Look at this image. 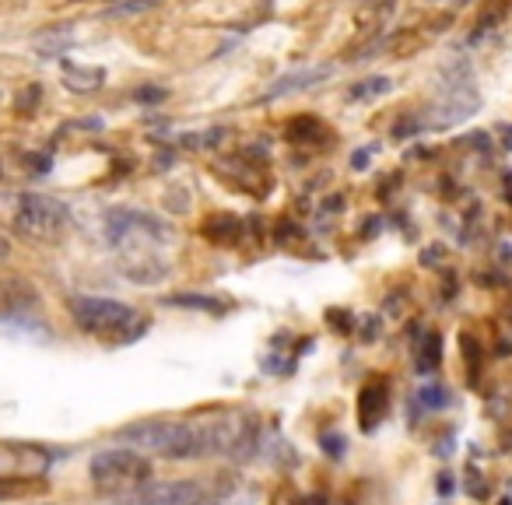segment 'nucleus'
<instances>
[{"instance_id":"nucleus-7","label":"nucleus","mask_w":512,"mask_h":505,"mask_svg":"<svg viewBox=\"0 0 512 505\" xmlns=\"http://www.w3.org/2000/svg\"><path fill=\"white\" fill-rule=\"evenodd\" d=\"M386 407H390V393H386L383 383H369L358 397V418H362V428H376L383 421Z\"/></svg>"},{"instance_id":"nucleus-12","label":"nucleus","mask_w":512,"mask_h":505,"mask_svg":"<svg viewBox=\"0 0 512 505\" xmlns=\"http://www.w3.org/2000/svg\"><path fill=\"white\" fill-rule=\"evenodd\" d=\"M288 141H295V144H313V137H323V127L316 120H295V123H288Z\"/></svg>"},{"instance_id":"nucleus-10","label":"nucleus","mask_w":512,"mask_h":505,"mask_svg":"<svg viewBox=\"0 0 512 505\" xmlns=\"http://www.w3.org/2000/svg\"><path fill=\"white\" fill-rule=\"evenodd\" d=\"M512 11V0H484V11L477 18V32H491Z\"/></svg>"},{"instance_id":"nucleus-6","label":"nucleus","mask_w":512,"mask_h":505,"mask_svg":"<svg viewBox=\"0 0 512 505\" xmlns=\"http://www.w3.org/2000/svg\"><path fill=\"white\" fill-rule=\"evenodd\" d=\"M134 505H207L211 495L200 481H144L141 488L127 491Z\"/></svg>"},{"instance_id":"nucleus-17","label":"nucleus","mask_w":512,"mask_h":505,"mask_svg":"<svg viewBox=\"0 0 512 505\" xmlns=\"http://www.w3.org/2000/svg\"><path fill=\"white\" fill-rule=\"evenodd\" d=\"M155 8V0H130V4H116L109 15H134V11H148Z\"/></svg>"},{"instance_id":"nucleus-4","label":"nucleus","mask_w":512,"mask_h":505,"mask_svg":"<svg viewBox=\"0 0 512 505\" xmlns=\"http://www.w3.org/2000/svg\"><path fill=\"white\" fill-rule=\"evenodd\" d=\"M11 225H15L18 235L32 242H60L67 235V225H71V214L57 197L22 193L15 200V211H11Z\"/></svg>"},{"instance_id":"nucleus-1","label":"nucleus","mask_w":512,"mask_h":505,"mask_svg":"<svg viewBox=\"0 0 512 505\" xmlns=\"http://www.w3.org/2000/svg\"><path fill=\"white\" fill-rule=\"evenodd\" d=\"M123 442L137 449L169 456V460H207V456H239L246 460L256 446L253 421H239L232 414L186 421H141L120 432Z\"/></svg>"},{"instance_id":"nucleus-11","label":"nucleus","mask_w":512,"mask_h":505,"mask_svg":"<svg viewBox=\"0 0 512 505\" xmlns=\"http://www.w3.org/2000/svg\"><path fill=\"white\" fill-rule=\"evenodd\" d=\"M390 78H369V81H358L355 88H351V99L355 102H372V99H379V95H386L390 92Z\"/></svg>"},{"instance_id":"nucleus-15","label":"nucleus","mask_w":512,"mask_h":505,"mask_svg":"<svg viewBox=\"0 0 512 505\" xmlns=\"http://www.w3.org/2000/svg\"><path fill=\"white\" fill-rule=\"evenodd\" d=\"M67 81H71L74 92H85V85H81V81H88V88H99L102 71H78V67H67Z\"/></svg>"},{"instance_id":"nucleus-14","label":"nucleus","mask_w":512,"mask_h":505,"mask_svg":"<svg viewBox=\"0 0 512 505\" xmlns=\"http://www.w3.org/2000/svg\"><path fill=\"white\" fill-rule=\"evenodd\" d=\"M169 306H193V309H211V313H221V309H225V302L207 299V295H172Z\"/></svg>"},{"instance_id":"nucleus-5","label":"nucleus","mask_w":512,"mask_h":505,"mask_svg":"<svg viewBox=\"0 0 512 505\" xmlns=\"http://www.w3.org/2000/svg\"><path fill=\"white\" fill-rule=\"evenodd\" d=\"M88 474H92V484L99 491H113V495L123 498L130 488H141L148 481L151 463L148 456L134 453V449H102L88 463Z\"/></svg>"},{"instance_id":"nucleus-8","label":"nucleus","mask_w":512,"mask_h":505,"mask_svg":"<svg viewBox=\"0 0 512 505\" xmlns=\"http://www.w3.org/2000/svg\"><path fill=\"white\" fill-rule=\"evenodd\" d=\"M32 491H46V481L29 474H0V502L4 498H25Z\"/></svg>"},{"instance_id":"nucleus-2","label":"nucleus","mask_w":512,"mask_h":505,"mask_svg":"<svg viewBox=\"0 0 512 505\" xmlns=\"http://www.w3.org/2000/svg\"><path fill=\"white\" fill-rule=\"evenodd\" d=\"M172 232L158 218L141 211H113L109 214V242H113L116 257L127 278L137 285H155L165 271V246H169Z\"/></svg>"},{"instance_id":"nucleus-19","label":"nucleus","mask_w":512,"mask_h":505,"mask_svg":"<svg viewBox=\"0 0 512 505\" xmlns=\"http://www.w3.org/2000/svg\"><path fill=\"white\" fill-rule=\"evenodd\" d=\"M8 253H11V242H8V235L0 232V260H8Z\"/></svg>"},{"instance_id":"nucleus-13","label":"nucleus","mask_w":512,"mask_h":505,"mask_svg":"<svg viewBox=\"0 0 512 505\" xmlns=\"http://www.w3.org/2000/svg\"><path fill=\"white\" fill-rule=\"evenodd\" d=\"M439 362H442V341H439L435 334H428V337H425V344H421L418 369H421V372H432V369H439Z\"/></svg>"},{"instance_id":"nucleus-16","label":"nucleus","mask_w":512,"mask_h":505,"mask_svg":"<svg viewBox=\"0 0 512 505\" xmlns=\"http://www.w3.org/2000/svg\"><path fill=\"white\" fill-rule=\"evenodd\" d=\"M421 404H425V407H446L449 397H446V390H442V386H425V390H421Z\"/></svg>"},{"instance_id":"nucleus-3","label":"nucleus","mask_w":512,"mask_h":505,"mask_svg":"<svg viewBox=\"0 0 512 505\" xmlns=\"http://www.w3.org/2000/svg\"><path fill=\"white\" fill-rule=\"evenodd\" d=\"M71 320L78 323L81 334L99 337L109 344H130L144 337L148 330V316L137 313L134 306L116 299H102V295H78L71 299Z\"/></svg>"},{"instance_id":"nucleus-18","label":"nucleus","mask_w":512,"mask_h":505,"mask_svg":"<svg viewBox=\"0 0 512 505\" xmlns=\"http://www.w3.org/2000/svg\"><path fill=\"white\" fill-rule=\"evenodd\" d=\"M162 95L165 92H155V88H141V92H137V99H141V102H158Z\"/></svg>"},{"instance_id":"nucleus-9","label":"nucleus","mask_w":512,"mask_h":505,"mask_svg":"<svg viewBox=\"0 0 512 505\" xmlns=\"http://www.w3.org/2000/svg\"><path fill=\"white\" fill-rule=\"evenodd\" d=\"M327 67H320V71H299V74H288V78H281V81H274V88L267 92V99H278V95H288V92H299V88H306V85H313V81H320V78H327Z\"/></svg>"}]
</instances>
